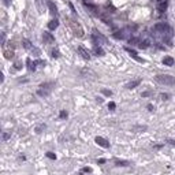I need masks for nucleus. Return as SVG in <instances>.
Listing matches in <instances>:
<instances>
[{
    "mask_svg": "<svg viewBox=\"0 0 175 175\" xmlns=\"http://www.w3.org/2000/svg\"><path fill=\"white\" fill-rule=\"evenodd\" d=\"M155 81L159 82L162 85H167V86H174L175 85V77L167 75V74H162V75H156Z\"/></svg>",
    "mask_w": 175,
    "mask_h": 175,
    "instance_id": "f257e3e1",
    "label": "nucleus"
},
{
    "mask_svg": "<svg viewBox=\"0 0 175 175\" xmlns=\"http://www.w3.org/2000/svg\"><path fill=\"white\" fill-rule=\"evenodd\" d=\"M155 30L160 32L163 36H168V37L172 36V29L168 25H166V23H157V25L155 26Z\"/></svg>",
    "mask_w": 175,
    "mask_h": 175,
    "instance_id": "f03ea898",
    "label": "nucleus"
},
{
    "mask_svg": "<svg viewBox=\"0 0 175 175\" xmlns=\"http://www.w3.org/2000/svg\"><path fill=\"white\" fill-rule=\"evenodd\" d=\"M52 88H53V84H52V82H48V84H42L40 88H38L37 93L40 94V96H48V94L51 93Z\"/></svg>",
    "mask_w": 175,
    "mask_h": 175,
    "instance_id": "7ed1b4c3",
    "label": "nucleus"
},
{
    "mask_svg": "<svg viewBox=\"0 0 175 175\" xmlns=\"http://www.w3.org/2000/svg\"><path fill=\"white\" fill-rule=\"evenodd\" d=\"M94 141H96L97 145H100V147H103V148H108L110 147V142L105 138H103V137H96Z\"/></svg>",
    "mask_w": 175,
    "mask_h": 175,
    "instance_id": "20e7f679",
    "label": "nucleus"
},
{
    "mask_svg": "<svg viewBox=\"0 0 175 175\" xmlns=\"http://www.w3.org/2000/svg\"><path fill=\"white\" fill-rule=\"evenodd\" d=\"M78 52H79V55L84 57L85 60H89V59H90V53L88 52L84 47H78Z\"/></svg>",
    "mask_w": 175,
    "mask_h": 175,
    "instance_id": "39448f33",
    "label": "nucleus"
},
{
    "mask_svg": "<svg viewBox=\"0 0 175 175\" xmlns=\"http://www.w3.org/2000/svg\"><path fill=\"white\" fill-rule=\"evenodd\" d=\"M126 51H127V52L130 53V56H131V57H134V59L137 60V62H140V63H144V59H141V57L137 55V52H135V51L130 49V48H126Z\"/></svg>",
    "mask_w": 175,
    "mask_h": 175,
    "instance_id": "423d86ee",
    "label": "nucleus"
},
{
    "mask_svg": "<svg viewBox=\"0 0 175 175\" xmlns=\"http://www.w3.org/2000/svg\"><path fill=\"white\" fill-rule=\"evenodd\" d=\"M57 26H59V22H57V19H52V21L48 23V29H49V30H55Z\"/></svg>",
    "mask_w": 175,
    "mask_h": 175,
    "instance_id": "0eeeda50",
    "label": "nucleus"
},
{
    "mask_svg": "<svg viewBox=\"0 0 175 175\" xmlns=\"http://www.w3.org/2000/svg\"><path fill=\"white\" fill-rule=\"evenodd\" d=\"M42 38H44V41H45V42H48V44L53 42V37L51 36V33H48V32H45V33L42 34Z\"/></svg>",
    "mask_w": 175,
    "mask_h": 175,
    "instance_id": "6e6552de",
    "label": "nucleus"
},
{
    "mask_svg": "<svg viewBox=\"0 0 175 175\" xmlns=\"http://www.w3.org/2000/svg\"><path fill=\"white\" fill-rule=\"evenodd\" d=\"M26 63H27V69L29 71H34L36 70V62H32V59H26Z\"/></svg>",
    "mask_w": 175,
    "mask_h": 175,
    "instance_id": "1a4fd4ad",
    "label": "nucleus"
},
{
    "mask_svg": "<svg viewBox=\"0 0 175 175\" xmlns=\"http://www.w3.org/2000/svg\"><path fill=\"white\" fill-rule=\"evenodd\" d=\"M174 59H172V57L171 56H164V59H163V63H164V64H166V66H174Z\"/></svg>",
    "mask_w": 175,
    "mask_h": 175,
    "instance_id": "9d476101",
    "label": "nucleus"
},
{
    "mask_svg": "<svg viewBox=\"0 0 175 175\" xmlns=\"http://www.w3.org/2000/svg\"><path fill=\"white\" fill-rule=\"evenodd\" d=\"M141 84V79H137V81H131V82H129L127 85H126V88L127 89H134L135 86H138Z\"/></svg>",
    "mask_w": 175,
    "mask_h": 175,
    "instance_id": "9b49d317",
    "label": "nucleus"
},
{
    "mask_svg": "<svg viewBox=\"0 0 175 175\" xmlns=\"http://www.w3.org/2000/svg\"><path fill=\"white\" fill-rule=\"evenodd\" d=\"M48 6H49V10H51V14L52 15H57V8H56V6L53 4L52 2H48Z\"/></svg>",
    "mask_w": 175,
    "mask_h": 175,
    "instance_id": "f8f14e48",
    "label": "nucleus"
},
{
    "mask_svg": "<svg viewBox=\"0 0 175 175\" xmlns=\"http://www.w3.org/2000/svg\"><path fill=\"white\" fill-rule=\"evenodd\" d=\"M167 6H168L167 2H162V3L159 4V11H160V12H164V11L167 10Z\"/></svg>",
    "mask_w": 175,
    "mask_h": 175,
    "instance_id": "ddd939ff",
    "label": "nucleus"
},
{
    "mask_svg": "<svg viewBox=\"0 0 175 175\" xmlns=\"http://www.w3.org/2000/svg\"><path fill=\"white\" fill-rule=\"evenodd\" d=\"M22 44H23V48H26V49H33V47L29 40H22Z\"/></svg>",
    "mask_w": 175,
    "mask_h": 175,
    "instance_id": "4468645a",
    "label": "nucleus"
},
{
    "mask_svg": "<svg viewBox=\"0 0 175 175\" xmlns=\"http://www.w3.org/2000/svg\"><path fill=\"white\" fill-rule=\"evenodd\" d=\"M149 45H150V42H149L148 40H144V41H141V42H140V45H138V47H140V48H142V49H145V48H148Z\"/></svg>",
    "mask_w": 175,
    "mask_h": 175,
    "instance_id": "2eb2a0df",
    "label": "nucleus"
},
{
    "mask_svg": "<svg viewBox=\"0 0 175 175\" xmlns=\"http://www.w3.org/2000/svg\"><path fill=\"white\" fill-rule=\"evenodd\" d=\"M94 53H96L97 56H103V55H104V51L101 49L100 47H96V48H94Z\"/></svg>",
    "mask_w": 175,
    "mask_h": 175,
    "instance_id": "dca6fc26",
    "label": "nucleus"
},
{
    "mask_svg": "<svg viewBox=\"0 0 175 175\" xmlns=\"http://www.w3.org/2000/svg\"><path fill=\"white\" fill-rule=\"evenodd\" d=\"M4 56H6L7 59H11V57L14 56V52L12 51H6V52H4Z\"/></svg>",
    "mask_w": 175,
    "mask_h": 175,
    "instance_id": "f3484780",
    "label": "nucleus"
},
{
    "mask_svg": "<svg viewBox=\"0 0 175 175\" xmlns=\"http://www.w3.org/2000/svg\"><path fill=\"white\" fill-rule=\"evenodd\" d=\"M129 42L130 44H137V45H140V40H138V38H130V40H129Z\"/></svg>",
    "mask_w": 175,
    "mask_h": 175,
    "instance_id": "a211bd4d",
    "label": "nucleus"
},
{
    "mask_svg": "<svg viewBox=\"0 0 175 175\" xmlns=\"http://www.w3.org/2000/svg\"><path fill=\"white\" fill-rule=\"evenodd\" d=\"M47 157H49V159H52V160H55V159H56V155H55V153H52V152H47Z\"/></svg>",
    "mask_w": 175,
    "mask_h": 175,
    "instance_id": "6ab92c4d",
    "label": "nucleus"
},
{
    "mask_svg": "<svg viewBox=\"0 0 175 175\" xmlns=\"http://www.w3.org/2000/svg\"><path fill=\"white\" fill-rule=\"evenodd\" d=\"M129 162H119V160L116 162V166H129Z\"/></svg>",
    "mask_w": 175,
    "mask_h": 175,
    "instance_id": "aec40b11",
    "label": "nucleus"
},
{
    "mask_svg": "<svg viewBox=\"0 0 175 175\" xmlns=\"http://www.w3.org/2000/svg\"><path fill=\"white\" fill-rule=\"evenodd\" d=\"M101 93L105 94V96H111V94H112V92H111V90H107V89H103V90H101Z\"/></svg>",
    "mask_w": 175,
    "mask_h": 175,
    "instance_id": "412c9836",
    "label": "nucleus"
},
{
    "mask_svg": "<svg viewBox=\"0 0 175 175\" xmlns=\"http://www.w3.org/2000/svg\"><path fill=\"white\" fill-rule=\"evenodd\" d=\"M14 69H17V70H19V69H22V64H21V62H17L15 64H14Z\"/></svg>",
    "mask_w": 175,
    "mask_h": 175,
    "instance_id": "4be33fe9",
    "label": "nucleus"
},
{
    "mask_svg": "<svg viewBox=\"0 0 175 175\" xmlns=\"http://www.w3.org/2000/svg\"><path fill=\"white\" fill-rule=\"evenodd\" d=\"M115 107H116V104H115V103H112V101H111V103L108 104V108H110L111 111H114V110H115Z\"/></svg>",
    "mask_w": 175,
    "mask_h": 175,
    "instance_id": "5701e85b",
    "label": "nucleus"
},
{
    "mask_svg": "<svg viewBox=\"0 0 175 175\" xmlns=\"http://www.w3.org/2000/svg\"><path fill=\"white\" fill-rule=\"evenodd\" d=\"M10 135H11L10 133H3V141H7L10 138Z\"/></svg>",
    "mask_w": 175,
    "mask_h": 175,
    "instance_id": "b1692460",
    "label": "nucleus"
},
{
    "mask_svg": "<svg viewBox=\"0 0 175 175\" xmlns=\"http://www.w3.org/2000/svg\"><path fill=\"white\" fill-rule=\"evenodd\" d=\"M52 57H59V52H57V49L52 51Z\"/></svg>",
    "mask_w": 175,
    "mask_h": 175,
    "instance_id": "393cba45",
    "label": "nucleus"
},
{
    "mask_svg": "<svg viewBox=\"0 0 175 175\" xmlns=\"http://www.w3.org/2000/svg\"><path fill=\"white\" fill-rule=\"evenodd\" d=\"M82 172H85V174H89V172H92V168H90V167H85L84 170H82Z\"/></svg>",
    "mask_w": 175,
    "mask_h": 175,
    "instance_id": "a878e982",
    "label": "nucleus"
},
{
    "mask_svg": "<svg viewBox=\"0 0 175 175\" xmlns=\"http://www.w3.org/2000/svg\"><path fill=\"white\" fill-rule=\"evenodd\" d=\"M60 118H62V119L67 118V112H66V111H60Z\"/></svg>",
    "mask_w": 175,
    "mask_h": 175,
    "instance_id": "bb28decb",
    "label": "nucleus"
},
{
    "mask_svg": "<svg viewBox=\"0 0 175 175\" xmlns=\"http://www.w3.org/2000/svg\"><path fill=\"white\" fill-rule=\"evenodd\" d=\"M160 97H162V100H168V99H170V96H168L167 93H163Z\"/></svg>",
    "mask_w": 175,
    "mask_h": 175,
    "instance_id": "cd10ccee",
    "label": "nucleus"
},
{
    "mask_svg": "<svg viewBox=\"0 0 175 175\" xmlns=\"http://www.w3.org/2000/svg\"><path fill=\"white\" fill-rule=\"evenodd\" d=\"M42 127H45V126H38V127L36 129V131H37V133H41V130H42Z\"/></svg>",
    "mask_w": 175,
    "mask_h": 175,
    "instance_id": "c85d7f7f",
    "label": "nucleus"
},
{
    "mask_svg": "<svg viewBox=\"0 0 175 175\" xmlns=\"http://www.w3.org/2000/svg\"><path fill=\"white\" fill-rule=\"evenodd\" d=\"M167 142H168V144H171V145H174V147H175V141H174V140H170V138H168V140H167Z\"/></svg>",
    "mask_w": 175,
    "mask_h": 175,
    "instance_id": "c756f323",
    "label": "nucleus"
},
{
    "mask_svg": "<svg viewBox=\"0 0 175 175\" xmlns=\"http://www.w3.org/2000/svg\"><path fill=\"white\" fill-rule=\"evenodd\" d=\"M97 163H100V164H104V163H105V159H99V160H97Z\"/></svg>",
    "mask_w": 175,
    "mask_h": 175,
    "instance_id": "7c9ffc66",
    "label": "nucleus"
},
{
    "mask_svg": "<svg viewBox=\"0 0 175 175\" xmlns=\"http://www.w3.org/2000/svg\"><path fill=\"white\" fill-rule=\"evenodd\" d=\"M4 41H6V34H4V33H2V42L4 44Z\"/></svg>",
    "mask_w": 175,
    "mask_h": 175,
    "instance_id": "2f4dec72",
    "label": "nucleus"
},
{
    "mask_svg": "<svg viewBox=\"0 0 175 175\" xmlns=\"http://www.w3.org/2000/svg\"><path fill=\"white\" fill-rule=\"evenodd\" d=\"M4 6H10V0H4Z\"/></svg>",
    "mask_w": 175,
    "mask_h": 175,
    "instance_id": "473e14b6",
    "label": "nucleus"
},
{
    "mask_svg": "<svg viewBox=\"0 0 175 175\" xmlns=\"http://www.w3.org/2000/svg\"><path fill=\"white\" fill-rule=\"evenodd\" d=\"M148 110H149V111H153L155 108H153V107H152V105H150V104H149V105H148Z\"/></svg>",
    "mask_w": 175,
    "mask_h": 175,
    "instance_id": "72a5a7b5",
    "label": "nucleus"
},
{
    "mask_svg": "<svg viewBox=\"0 0 175 175\" xmlns=\"http://www.w3.org/2000/svg\"><path fill=\"white\" fill-rule=\"evenodd\" d=\"M142 96H144V97H147V96H149V92H145V93H142Z\"/></svg>",
    "mask_w": 175,
    "mask_h": 175,
    "instance_id": "f704fd0d",
    "label": "nucleus"
}]
</instances>
